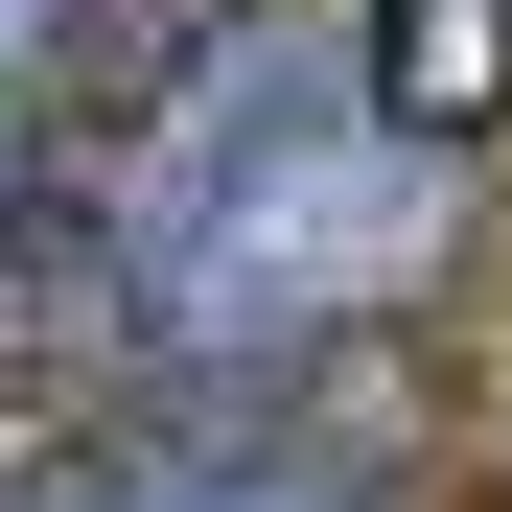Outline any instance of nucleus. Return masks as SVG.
<instances>
[{"label": "nucleus", "mask_w": 512, "mask_h": 512, "mask_svg": "<svg viewBox=\"0 0 512 512\" xmlns=\"http://www.w3.org/2000/svg\"><path fill=\"white\" fill-rule=\"evenodd\" d=\"M24 512H373L350 443H210V466H117V489H24Z\"/></svg>", "instance_id": "f257e3e1"}, {"label": "nucleus", "mask_w": 512, "mask_h": 512, "mask_svg": "<svg viewBox=\"0 0 512 512\" xmlns=\"http://www.w3.org/2000/svg\"><path fill=\"white\" fill-rule=\"evenodd\" d=\"M0 70H24V0H0ZM0 187H24V94H0ZM0 233H24V210H0Z\"/></svg>", "instance_id": "f03ea898"}]
</instances>
